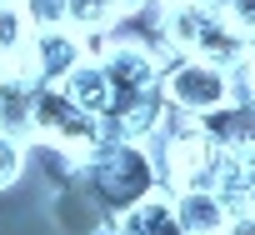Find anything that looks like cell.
Returning <instances> with one entry per match:
<instances>
[{
    "label": "cell",
    "mask_w": 255,
    "mask_h": 235,
    "mask_svg": "<svg viewBox=\"0 0 255 235\" xmlns=\"http://www.w3.org/2000/svg\"><path fill=\"white\" fill-rule=\"evenodd\" d=\"M115 235H185V225L175 220L170 200H140L130 210H120L115 215Z\"/></svg>",
    "instance_id": "10"
},
{
    "label": "cell",
    "mask_w": 255,
    "mask_h": 235,
    "mask_svg": "<svg viewBox=\"0 0 255 235\" xmlns=\"http://www.w3.org/2000/svg\"><path fill=\"white\" fill-rule=\"evenodd\" d=\"M20 170H25V145H20V135H5V130H0V190H5L10 180H20Z\"/></svg>",
    "instance_id": "14"
},
{
    "label": "cell",
    "mask_w": 255,
    "mask_h": 235,
    "mask_svg": "<svg viewBox=\"0 0 255 235\" xmlns=\"http://www.w3.org/2000/svg\"><path fill=\"white\" fill-rule=\"evenodd\" d=\"M220 235H255V215H250V210H235V215L225 220Z\"/></svg>",
    "instance_id": "16"
},
{
    "label": "cell",
    "mask_w": 255,
    "mask_h": 235,
    "mask_svg": "<svg viewBox=\"0 0 255 235\" xmlns=\"http://www.w3.org/2000/svg\"><path fill=\"white\" fill-rule=\"evenodd\" d=\"M80 60H85V40L75 30H65V25L60 30H30V40H25L20 60L10 65V75H20L30 85H60Z\"/></svg>",
    "instance_id": "5"
},
{
    "label": "cell",
    "mask_w": 255,
    "mask_h": 235,
    "mask_svg": "<svg viewBox=\"0 0 255 235\" xmlns=\"http://www.w3.org/2000/svg\"><path fill=\"white\" fill-rule=\"evenodd\" d=\"M195 120V130L210 140V145H220V150H230V155H245V150H255V100H225V105H215V110H205V115H190Z\"/></svg>",
    "instance_id": "7"
},
{
    "label": "cell",
    "mask_w": 255,
    "mask_h": 235,
    "mask_svg": "<svg viewBox=\"0 0 255 235\" xmlns=\"http://www.w3.org/2000/svg\"><path fill=\"white\" fill-rule=\"evenodd\" d=\"M85 180L105 210H130L160 190V165L140 140H100L85 155Z\"/></svg>",
    "instance_id": "1"
},
{
    "label": "cell",
    "mask_w": 255,
    "mask_h": 235,
    "mask_svg": "<svg viewBox=\"0 0 255 235\" xmlns=\"http://www.w3.org/2000/svg\"><path fill=\"white\" fill-rule=\"evenodd\" d=\"M0 5H5V0H0Z\"/></svg>",
    "instance_id": "17"
},
{
    "label": "cell",
    "mask_w": 255,
    "mask_h": 235,
    "mask_svg": "<svg viewBox=\"0 0 255 235\" xmlns=\"http://www.w3.org/2000/svg\"><path fill=\"white\" fill-rule=\"evenodd\" d=\"M110 20H115V15H110L105 0H70V5H65V30H75L80 40L105 35V25H110Z\"/></svg>",
    "instance_id": "12"
},
{
    "label": "cell",
    "mask_w": 255,
    "mask_h": 235,
    "mask_svg": "<svg viewBox=\"0 0 255 235\" xmlns=\"http://www.w3.org/2000/svg\"><path fill=\"white\" fill-rule=\"evenodd\" d=\"M165 40L205 65H220V70H240L250 60V35L235 30L220 15V5H180V0H170L165 5Z\"/></svg>",
    "instance_id": "2"
},
{
    "label": "cell",
    "mask_w": 255,
    "mask_h": 235,
    "mask_svg": "<svg viewBox=\"0 0 255 235\" xmlns=\"http://www.w3.org/2000/svg\"><path fill=\"white\" fill-rule=\"evenodd\" d=\"M15 5H20V15L30 20V30H60L70 0H15Z\"/></svg>",
    "instance_id": "13"
},
{
    "label": "cell",
    "mask_w": 255,
    "mask_h": 235,
    "mask_svg": "<svg viewBox=\"0 0 255 235\" xmlns=\"http://www.w3.org/2000/svg\"><path fill=\"white\" fill-rule=\"evenodd\" d=\"M25 40H30V20L20 15L15 0H5V5H0V65H15Z\"/></svg>",
    "instance_id": "11"
},
{
    "label": "cell",
    "mask_w": 255,
    "mask_h": 235,
    "mask_svg": "<svg viewBox=\"0 0 255 235\" xmlns=\"http://www.w3.org/2000/svg\"><path fill=\"white\" fill-rule=\"evenodd\" d=\"M160 95L175 115H205V110L230 100V70L205 65L195 55H180L175 65L160 70Z\"/></svg>",
    "instance_id": "4"
},
{
    "label": "cell",
    "mask_w": 255,
    "mask_h": 235,
    "mask_svg": "<svg viewBox=\"0 0 255 235\" xmlns=\"http://www.w3.org/2000/svg\"><path fill=\"white\" fill-rule=\"evenodd\" d=\"M215 5H220V15H225L235 30L255 35V0H215Z\"/></svg>",
    "instance_id": "15"
},
{
    "label": "cell",
    "mask_w": 255,
    "mask_h": 235,
    "mask_svg": "<svg viewBox=\"0 0 255 235\" xmlns=\"http://www.w3.org/2000/svg\"><path fill=\"white\" fill-rule=\"evenodd\" d=\"M170 210L185 225V235H220L225 220H230V205L220 195H210V190H175L170 195Z\"/></svg>",
    "instance_id": "8"
},
{
    "label": "cell",
    "mask_w": 255,
    "mask_h": 235,
    "mask_svg": "<svg viewBox=\"0 0 255 235\" xmlns=\"http://www.w3.org/2000/svg\"><path fill=\"white\" fill-rule=\"evenodd\" d=\"M30 135H40L45 145H55L70 160H85L100 145V120L85 115L60 85H35V95H30Z\"/></svg>",
    "instance_id": "3"
},
{
    "label": "cell",
    "mask_w": 255,
    "mask_h": 235,
    "mask_svg": "<svg viewBox=\"0 0 255 235\" xmlns=\"http://www.w3.org/2000/svg\"><path fill=\"white\" fill-rule=\"evenodd\" d=\"M105 80H110V95H140V90H160V50L150 45H125V40H105V50L95 55Z\"/></svg>",
    "instance_id": "6"
},
{
    "label": "cell",
    "mask_w": 255,
    "mask_h": 235,
    "mask_svg": "<svg viewBox=\"0 0 255 235\" xmlns=\"http://www.w3.org/2000/svg\"><path fill=\"white\" fill-rule=\"evenodd\" d=\"M60 90H65L85 115H95V120H100L105 105H110V80H105V70H100V60H95V55H85V60L60 80Z\"/></svg>",
    "instance_id": "9"
}]
</instances>
